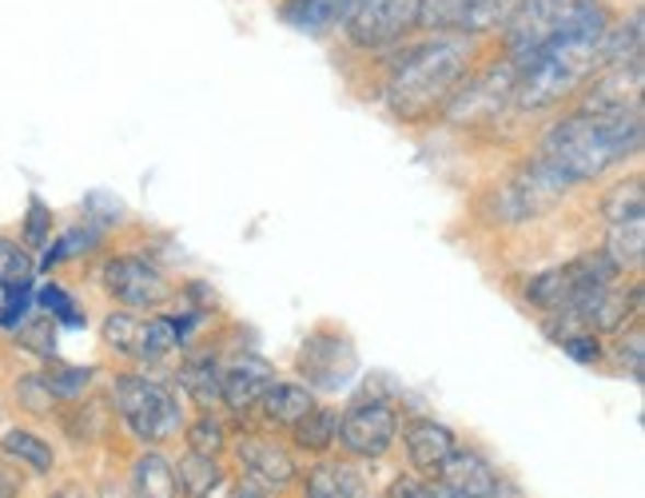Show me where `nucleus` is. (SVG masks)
<instances>
[{
	"label": "nucleus",
	"instance_id": "obj_20",
	"mask_svg": "<svg viewBox=\"0 0 645 498\" xmlns=\"http://www.w3.org/2000/svg\"><path fill=\"white\" fill-rule=\"evenodd\" d=\"M291 447H299V451L307 454H327L331 447L339 443V410L335 407H311L303 415V419L291 427Z\"/></svg>",
	"mask_w": 645,
	"mask_h": 498
},
{
	"label": "nucleus",
	"instance_id": "obj_8",
	"mask_svg": "<svg viewBox=\"0 0 645 498\" xmlns=\"http://www.w3.org/2000/svg\"><path fill=\"white\" fill-rule=\"evenodd\" d=\"M399 439V407L383 391H359L339 410V443L350 459H383Z\"/></svg>",
	"mask_w": 645,
	"mask_h": 498
},
{
	"label": "nucleus",
	"instance_id": "obj_13",
	"mask_svg": "<svg viewBox=\"0 0 645 498\" xmlns=\"http://www.w3.org/2000/svg\"><path fill=\"white\" fill-rule=\"evenodd\" d=\"M231 451H235V463L243 466V475L252 478V487L260 490H284L299 478L291 451L279 447L275 439H267V435H243Z\"/></svg>",
	"mask_w": 645,
	"mask_h": 498
},
{
	"label": "nucleus",
	"instance_id": "obj_27",
	"mask_svg": "<svg viewBox=\"0 0 645 498\" xmlns=\"http://www.w3.org/2000/svg\"><path fill=\"white\" fill-rule=\"evenodd\" d=\"M606 355H613V363L622 375H630L634 383H642V367H645V327L642 320L630 323L625 332L613 335V347Z\"/></svg>",
	"mask_w": 645,
	"mask_h": 498
},
{
	"label": "nucleus",
	"instance_id": "obj_12",
	"mask_svg": "<svg viewBox=\"0 0 645 498\" xmlns=\"http://www.w3.org/2000/svg\"><path fill=\"white\" fill-rule=\"evenodd\" d=\"M275 379L279 375H275V367L267 363L263 355H255V351L235 355V359L223 363V371H219V403H223L231 415H252Z\"/></svg>",
	"mask_w": 645,
	"mask_h": 498
},
{
	"label": "nucleus",
	"instance_id": "obj_18",
	"mask_svg": "<svg viewBox=\"0 0 645 498\" xmlns=\"http://www.w3.org/2000/svg\"><path fill=\"white\" fill-rule=\"evenodd\" d=\"M175 490L184 498H219L228 490V471L211 454L187 451L175 466Z\"/></svg>",
	"mask_w": 645,
	"mask_h": 498
},
{
	"label": "nucleus",
	"instance_id": "obj_16",
	"mask_svg": "<svg viewBox=\"0 0 645 498\" xmlns=\"http://www.w3.org/2000/svg\"><path fill=\"white\" fill-rule=\"evenodd\" d=\"M219 371H223V363L211 351H187L184 363L175 367L172 383L192 407L211 410L219 407Z\"/></svg>",
	"mask_w": 645,
	"mask_h": 498
},
{
	"label": "nucleus",
	"instance_id": "obj_6",
	"mask_svg": "<svg viewBox=\"0 0 645 498\" xmlns=\"http://www.w3.org/2000/svg\"><path fill=\"white\" fill-rule=\"evenodd\" d=\"M415 33V0H343L339 24L327 45L335 56H375Z\"/></svg>",
	"mask_w": 645,
	"mask_h": 498
},
{
	"label": "nucleus",
	"instance_id": "obj_30",
	"mask_svg": "<svg viewBox=\"0 0 645 498\" xmlns=\"http://www.w3.org/2000/svg\"><path fill=\"white\" fill-rule=\"evenodd\" d=\"M33 303L44 311V315H53L56 323H68V327H80V323H84V311L72 303V296H68L60 283H44V288H36Z\"/></svg>",
	"mask_w": 645,
	"mask_h": 498
},
{
	"label": "nucleus",
	"instance_id": "obj_14",
	"mask_svg": "<svg viewBox=\"0 0 645 498\" xmlns=\"http://www.w3.org/2000/svg\"><path fill=\"white\" fill-rule=\"evenodd\" d=\"M403 447L418 475L435 478L442 471V463L450 459V451L459 447V439H454V431H450L447 422L427 419V415H411L403 422Z\"/></svg>",
	"mask_w": 645,
	"mask_h": 498
},
{
	"label": "nucleus",
	"instance_id": "obj_11",
	"mask_svg": "<svg viewBox=\"0 0 645 498\" xmlns=\"http://www.w3.org/2000/svg\"><path fill=\"white\" fill-rule=\"evenodd\" d=\"M602 0H522V9L510 16L498 40L510 56H522L530 48H538L542 40H550L554 33L578 24L581 16H590Z\"/></svg>",
	"mask_w": 645,
	"mask_h": 498
},
{
	"label": "nucleus",
	"instance_id": "obj_31",
	"mask_svg": "<svg viewBox=\"0 0 645 498\" xmlns=\"http://www.w3.org/2000/svg\"><path fill=\"white\" fill-rule=\"evenodd\" d=\"M0 332H16L33 308V279H24V283H0Z\"/></svg>",
	"mask_w": 645,
	"mask_h": 498
},
{
	"label": "nucleus",
	"instance_id": "obj_23",
	"mask_svg": "<svg viewBox=\"0 0 645 498\" xmlns=\"http://www.w3.org/2000/svg\"><path fill=\"white\" fill-rule=\"evenodd\" d=\"M131 490L136 498H175V466L160 451H143L131 463Z\"/></svg>",
	"mask_w": 645,
	"mask_h": 498
},
{
	"label": "nucleus",
	"instance_id": "obj_40",
	"mask_svg": "<svg viewBox=\"0 0 645 498\" xmlns=\"http://www.w3.org/2000/svg\"><path fill=\"white\" fill-rule=\"evenodd\" d=\"M48 498H88V495L80 487H60L56 495H48Z\"/></svg>",
	"mask_w": 645,
	"mask_h": 498
},
{
	"label": "nucleus",
	"instance_id": "obj_25",
	"mask_svg": "<svg viewBox=\"0 0 645 498\" xmlns=\"http://www.w3.org/2000/svg\"><path fill=\"white\" fill-rule=\"evenodd\" d=\"M645 211V192H642V172H630L613 184L602 196V220L622 223V220H642Z\"/></svg>",
	"mask_w": 645,
	"mask_h": 498
},
{
	"label": "nucleus",
	"instance_id": "obj_28",
	"mask_svg": "<svg viewBox=\"0 0 645 498\" xmlns=\"http://www.w3.org/2000/svg\"><path fill=\"white\" fill-rule=\"evenodd\" d=\"M16 347L28 355H36V359H56V320L53 315H33V320H24L21 327H16Z\"/></svg>",
	"mask_w": 645,
	"mask_h": 498
},
{
	"label": "nucleus",
	"instance_id": "obj_33",
	"mask_svg": "<svg viewBox=\"0 0 645 498\" xmlns=\"http://www.w3.org/2000/svg\"><path fill=\"white\" fill-rule=\"evenodd\" d=\"M36 264L28 247L21 240H9V235H0V283H24V279H33Z\"/></svg>",
	"mask_w": 645,
	"mask_h": 498
},
{
	"label": "nucleus",
	"instance_id": "obj_19",
	"mask_svg": "<svg viewBox=\"0 0 645 498\" xmlns=\"http://www.w3.org/2000/svg\"><path fill=\"white\" fill-rule=\"evenodd\" d=\"M307 498H367L362 475L347 463H319L303 478Z\"/></svg>",
	"mask_w": 645,
	"mask_h": 498
},
{
	"label": "nucleus",
	"instance_id": "obj_39",
	"mask_svg": "<svg viewBox=\"0 0 645 498\" xmlns=\"http://www.w3.org/2000/svg\"><path fill=\"white\" fill-rule=\"evenodd\" d=\"M491 498H522V490L510 483V478H498V487H494V495Z\"/></svg>",
	"mask_w": 645,
	"mask_h": 498
},
{
	"label": "nucleus",
	"instance_id": "obj_1",
	"mask_svg": "<svg viewBox=\"0 0 645 498\" xmlns=\"http://www.w3.org/2000/svg\"><path fill=\"white\" fill-rule=\"evenodd\" d=\"M491 36L474 33H415L403 45L375 56H335L343 77L359 72L394 124L435 128L467 72L479 65Z\"/></svg>",
	"mask_w": 645,
	"mask_h": 498
},
{
	"label": "nucleus",
	"instance_id": "obj_2",
	"mask_svg": "<svg viewBox=\"0 0 645 498\" xmlns=\"http://www.w3.org/2000/svg\"><path fill=\"white\" fill-rule=\"evenodd\" d=\"M625 4L630 0H602L590 16H581L578 24L554 33L530 53L515 56V108L526 120L562 112L574 92L602 68L606 33Z\"/></svg>",
	"mask_w": 645,
	"mask_h": 498
},
{
	"label": "nucleus",
	"instance_id": "obj_15",
	"mask_svg": "<svg viewBox=\"0 0 645 498\" xmlns=\"http://www.w3.org/2000/svg\"><path fill=\"white\" fill-rule=\"evenodd\" d=\"M311 407H315V391L307 387V383H299V379H275L255 410H260L263 427H272V431H291Z\"/></svg>",
	"mask_w": 645,
	"mask_h": 498
},
{
	"label": "nucleus",
	"instance_id": "obj_3",
	"mask_svg": "<svg viewBox=\"0 0 645 498\" xmlns=\"http://www.w3.org/2000/svg\"><path fill=\"white\" fill-rule=\"evenodd\" d=\"M642 116H590L562 108V116L538 136V155L554 164L569 184H594L642 152Z\"/></svg>",
	"mask_w": 645,
	"mask_h": 498
},
{
	"label": "nucleus",
	"instance_id": "obj_22",
	"mask_svg": "<svg viewBox=\"0 0 645 498\" xmlns=\"http://www.w3.org/2000/svg\"><path fill=\"white\" fill-rule=\"evenodd\" d=\"M602 252L610 255V259L622 267V271L637 276V271H642V255H645V216H642V220L606 223Z\"/></svg>",
	"mask_w": 645,
	"mask_h": 498
},
{
	"label": "nucleus",
	"instance_id": "obj_38",
	"mask_svg": "<svg viewBox=\"0 0 645 498\" xmlns=\"http://www.w3.org/2000/svg\"><path fill=\"white\" fill-rule=\"evenodd\" d=\"M427 498H467V495H462V490H454V487H447V483H430Z\"/></svg>",
	"mask_w": 645,
	"mask_h": 498
},
{
	"label": "nucleus",
	"instance_id": "obj_4",
	"mask_svg": "<svg viewBox=\"0 0 645 498\" xmlns=\"http://www.w3.org/2000/svg\"><path fill=\"white\" fill-rule=\"evenodd\" d=\"M574 188H578V184H569L558 167L546 164V160L534 152L530 160H522L503 184H494L491 188V196H486V220H491L494 228H522V223L542 220V216H550L554 208H562Z\"/></svg>",
	"mask_w": 645,
	"mask_h": 498
},
{
	"label": "nucleus",
	"instance_id": "obj_32",
	"mask_svg": "<svg viewBox=\"0 0 645 498\" xmlns=\"http://www.w3.org/2000/svg\"><path fill=\"white\" fill-rule=\"evenodd\" d=\"M21 223H24L21 235H24V247H28V252H41V247H48V240H53L56 216H53V208H48L41 196L28 199V211H24Z\"/></svg>",
	"mask_w": 645,
	"mask_h": 498
},
{
	"label": "nucleus",
	"instance_id": "obj_41",
	"mask_svg": "<svg viewBox=\"0 0 645 498\" xmlns=\"http://www.w3.org/2000/svg\"><path fill=\"white\" fill-rule=\"evenodd\" d=\"M100 498H124V495L116 487H104V490H100Z\"/></svg>",
	"mask_w": 645,
	"mask_h": 498
},
{
	"label": "nucleus",
	"instance_id": "obj_9",
	"mask_svg": "<svg viewBox=\"0 0 645 498\" xmlns=\"http://www.w3.org/2000/svg\"><path fill=\"white\" fill-rule=\"evenodd\" d=\"M296 371L299 383H307L311 391H343L359 371V355H355V344L343 327L323 323L299 344Z\"/></svg>",
	"mask_w": 645,
	"mask_h": 498
},
{
	"label": "nucleus",
	"instance_id": "obj_24",
	"mask_svg": "<svg viewBox=\"0 0 645 498\" xmlns=\"http://www.w3.org/2000/svg\"><path fill=\"white\" fill-rule=\"evenodd\" d=\"M0 454L24 463L28 471H36V475H48V471L56 466L53 443L41 439V435H33V431H24V427H12V431L0 435Z\"/></svg>",
	"mask_w": 645,
	"mask_h": 498
},
{
	"label": "nucleus",
	"instance_id": "obj_26",
	"mask_svg": "<svg viewBox=\"0 0 645 498\" xmlns=\"http://www.w3.org/2000/svg\"><path fill=\"white\" fill-rule=\"evenodd\" d=\"M41 375L56 403H80L88 395V387H92L96 371L92 367H72V363H60V359H48V367H44Z\"/></svg>",
	"mask_w": 645,
	"mask_h": 498
},
{
	"label": "nucleus",
	"instance_id": "obj_34",
	"mask_svg": "<svg viewBox=\"0 0 645 498\" xmlns=\"http://www.w3.org/2000/svg\"><path fill=\"white\" fill-rule=\"evenodd\" d=\"M16 403H21L28 415H53L56 410V398H53V391H48V383H44L41 371L16 379Z\"/></svg>",
	"mask_w": 645,
	"mask_h": 498
},
{
	"label": "nucleus",
	"instance_id": "obj_36",
	"mask_svg": "<svg viewBox=\"0 0 645 498\" xmlns=\"http://www.w3.org/2000/svg\"><path fill=\"white\" fill-rule=\"evenodd\" d=\"M0 498H21V475L0 463Z\"/></svg>",
	"mask_w": 645,
	"mask_h": 498
},
{
	"label": "nucleus",
	"instance_id": "obj_17",
	"mask_svg": "<svg viewBox=\"0 0 645 498\" xmlns=\"http://www.w3.org/2000/svg\"><path fill=\"white\" fill-rule=\"evenodd\" d=\"M435 478L438 483H447V487L462 490L467 498H491L503 475H498V471H494V466L486 463L479 451H471V447H454Z\"/></svg>",
	"mask_w": 645,
	"mask_h": 498
},
{
	"label": "nucleus",
	"instance_id": "obj_7",
	"mask_svg": "<svg viewBox=\"0 0 645 498\" xmlns=\"http://www.w3.org/2000/svg\"><path fill=\"white\" fill-rule=\"evenodd\" d=\"M100 288L108 291V299L116 308H128V311H164L180 288L172 283L164 267L156 264L152 255L143 252H120V255H108L104 267H100Z\"/></svg>",
	"mask_w": 645,
	"mask_h": 498
},
{
	"label": "nucleus",
	"instance_id": "obj_10",
	"mask_svg": "<svg viewBox=\"0 0 645 498\" xmlns=\"http://www.w3.org/2000/svg\"><path fill=\"white\" fill-rule=\"evenodd\" d=\"M642 92H645V65L642 56L622 60V65L598 68L566 108L590 112V116H642Z\"/></svg>",
	"mask_w": 645,
	"mask_h": 498
},
{
	"label": "nucleus",
	"instance_id": "obj_5",
	"mask_svg": "<svg viewBox=\"0 0 645 498\" xmlns=\"http://www.w3.org/2000/svg\"><path fill=\"white\" fill-rule=\"evenodd\" d=\"M112 403L128 427V435L143 447H160L184 427V403L172 383L143 371H120L112 379Z\"/></svg>",
	"mask_w": 645,
	"mask_h": 498
},
{
	"label": "nucleus",
	"instance_id": "obj_29",
	"mask_svg": "<svg viewBox=\"0 0 645 498\" xmlns=\"http://www.w3.org/2000/svg\"><path fill=\"white\" fill-rule=\"evenodd\" d=\"M184 439H187V451L211 454V459H219V454L228 451V431H223V422L211 410H199V419L187 422Z\"/></svg>",
	"mask_w": 645,
	"mask_h": 498
},
{
	"label": "nucleus",
	"instance_id": "obj_21",
	"mask_svg": "<svg viewBox=\"0 0 645 498\" xmlns=\"http://www.w3.org/2000/svg\"><path fill=\"white\" fill-rule=\"evenodd\" d=\"M143 315L140 311H128V308H112L108 315H104V323H100V339H104V347L116 355H124V359H131V363H140V351H143Z\"/></svg>",
	"mask_w": 645,
	"mask_h": 498
},
{
	"label": "nucleus",
	"instance_id": "obj_35",
	"mask_svg": "<svg viewBox=\"0 0 645 498\" xmlns=\"http://www.w3.org/2000/svg\"><path fill=\"white\" fill-rule=\"evenodd\" d=\"M430 483L423 475H399L391 478V487H387L383 498H427Z\"/></svg>",
	"mask_w": 645,
	"mask_h": 498
},
{
	"label": "nucleus",
	"instance_id": "obj_37",
	"mask_svg": "<svg viewBox=\"0 0 645 498\" xmlns=\"http://www.w3.org/2000/svg\"><path fill=\"white\" fill-rule=\"evenodd\" d=\"M228 498H267V490L252 487V483H240V487H228Z\"/></svg>",
	"mask_w": 645,
	"mask_h": 498
}]
</instances>
